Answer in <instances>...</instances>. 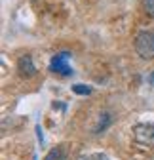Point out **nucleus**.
Masks as SVG:
<instances>
[{
    "instance_id": "f257e3e1",
    "label": "nucleus",
    "mask_w": 154,
    "mask_h": 160,
    "mask_svg": "<svg viewBox=\"0 0 154 160\" xmlns=\"http://www.w3.org/2000/svg\"><path fill=\"white\" fill-rule=\"evenodd\" d=\"M133 48L141 59H154V32L141 31L133 40Z\"/></svg>"
},
{
    "instance_id": "f03ea898",
    "label": "nucleus",
    "mask_w": 154,
    "mask_h": 160,
    "mask_svg": "<svg viewBox=\"0 0 154 160\" xmlns=\"http://www.w3.org/2000/svg\"><path fill=\"white\" fill-rule=\"evenodd\" d=\"M131 135L139 147H154V124H135L131 130Z\"/></svg>"
},
{
    "instance_id": "7ed1b4c3",
    "label": "nucleus",
    "mask_w": 154,
    "mask_h": 160,
    "mask_svg": "<svg viewBox=\"0 0 154 160\" xmlns=\"http://www.w3.org/2000/svg\"><path fill=\"white\" fill-rule=\"evenodd\" d=\"M69 57H70L69 52H59V53H55V55L51 57V61H50V71H51V72H57V74H63V76L72 74V69H70V65H69Z\"/></svg>"
},
{
    "instance_id": "20e7f679",
    "label": "nucleus",
    "mask_w": 154,
    "mask_h": 160,
    "mask_svg": "<svg viewBox=\"0 0 154 160\" xmlns=\"http://www.w3.org/2000/svg\"><path fill=\"white\" fill-rule=\"evenodd\" d=\"M17 71L23 78H32L36 74V67L32 63V57L31 55H21L17 59Z\"/></svg>"
},
{
    "instance_id": "39448f33",
    "label": "nucleus",
    "mask_w": 154,
    "mask_h": 160,
    "mask_svg": "<svg viewBox=\"0 0 154 160\" xmlns=\"http://www.w3.org/2000/svg\"><path fill=\"white\" fill-rule=\"evenodd\" d=\"M44 160H67V147H65V145L53 147V149L46 154Z\"/></svg>"
},
{
    "instance_id": "423d86ee",
    "label": "nucleus",
    "mask_w": 154,
    "mask_h": 160,
    "mask_svg": "<svg viewBox=\"0 0 154 160\" xmlns=\"http://www.w3.org/2000/svg\"><path fill=\"white\" fill-rule=\"evenodd\" d=\"M141 4H143V10L150 17H154V0H141Z\"/></svg>"
},
{
    "instance_id": "0eeeda50",
    "label": "nucleus",
    "mask_w": 154,
    "mask_h": 160,
    "mask_svg": "<svg viewBox=\"0 0 154 160\" xmlns=\"http://www.w3.org/2000/svg\"><path fill=\"white\" fill-rule=\"evenodd\" d=\"M72 92L80 93V95H88V93H91V88H88L84 84H76V86H72Z\"/></svg>"
},
{
    "instance_id": "6e6552de",
    "label": "nucleus",
    "mask_w": 154,
    "mask_h": 160,
    "mask_svg": "<svg viewBox=\"0 0 154 160\" xmlns=\"http://www.w3.org/2000/svg\"><path fill=\"white\" fill-rule=\"evenodd\" d=\"M78 160H107V156L103 152H93V154H84Z\"/></svg>"
}]
</instances>
